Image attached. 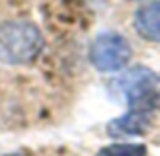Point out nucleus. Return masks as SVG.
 <instances>
[{"instance_id": "3", "label": "nucleus", "mask_w": 160, "mask_h": 156, "mask_svg": "<svg viewBox=\"0 0 160 156\" xmlns=\"http://www.w3.org/2000/svg\"><path fill=\"white\" fill-rule=\"evenodd\" d=\"M132 48L127 37L118 32H104L89 46V61L101 73H116L128 65Z\"/></svg>"}, {"instance_id": "2", "label": "nucleus", "mask_w": 160, "mask_h": 156, "mask_svg": "<svg viewBox=\"0 0 160 156\" xmlns=\"http://www.w3.org/2000/svg\"><path fill=\"white\" fill-rule=\"evenodd\" d=\"M118 93L123 95L130 106V110L155 114L160 110V75L136 67L125 73L114 82Z\"/></svg>"}, {"instance_id": "4", "label": "nucleus", "mask_w": 160, "mask_h": 156, "mask_svg": "<svg viewBox=\"0 0 160 156\" xmlns=\"http://www.w3.org/2000/svg\"><path fill=\"white\" fill-rule=\"evenodd\" d=\"M151 121H153V114L128 110L125 115L110 121L106 132L110 136H140L149 130Z\"/></svg>"}, {"instance_id": "6", "label": "nucleus", "mask_w": 160, "mask_h": 156, "mask_svg": "<svg viewBox=\"0 0 160 156\" xmlns=\"http://www.w3.org/2000/svg\"><path fill=\"white\" fill-rule=\"evenodd\" d=\"M97 156H147V147L142 143H114L102 147Z\"/></svg>"}, {"instance_id": "1", "label": "nucleus", "mask_w": 160, "mask_h": 156, "mask_svg": "<svg viewBox=\"0 0 160 156\" xmlns=\"http://www.w3.org/2000/svg\"><path fill=\"white\" fill-rule=\"evenodd\" d=\"M43 50V36L30 21H8L0 24V61L8 65L32 63Z\"/></svg>"}, {"instance_id": "7", "label": "nucleus", "mask_w": 160, "mask_h": 156, "mask_svg": "<svg viewBox=\"0 0 160 156\" xmlns=\"http://www.w3.org/2000/svg\"><path fill=\"white\" fill-rule=\"evenodd\" d=\"M4 156H26V154H21V153H11V154H4Z\"/></svg>"}, {"instance_id": "5", "label": "nucleus", "mask_w": 160, "mask_h": 156, "mask_svg": "<svg viewBox=\"0 0 160 156\" xmlns=\"http://www.w3.org/2000/svg\"><path fill=\"white\" fill-rule=\"evenodd\" d=\"M134 28L142 39L160 43V0L143 4L136 11Z\"/></svg>"}]
</instances>
